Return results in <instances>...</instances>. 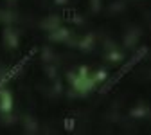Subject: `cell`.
Returning <instances> with one entry per match:
<instances>
[{"label": "cell", "mask_w": 151, "mask_h": 135, "mask_svg": "<svg viewBox=\"0 0 151 135\" xmlns=\"http://www.w3.org/2000/svg\"><path fill=\"white\" fill-rule=\"evenodd\" d=\"M146 52H147V49H146V47H144V49H140V52H139L137 56H133V58H131V60H129V61H128V63H126V65H124L121 70H119V74L115 76V78H111V79L108 81V85L103 88V92H108V90H110L113 85H115V83H117V81L122 78V76H126V74H128V70H129V69H133V67H135V63H139V61L142 60V56H144Z\"/></svg>", "instance_id": "obj_1"}]
</instances>
